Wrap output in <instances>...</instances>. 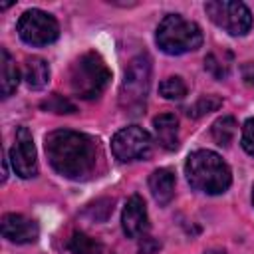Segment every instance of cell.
<instances>
[{"label": "cell", "instance_id": "20", "mask_svg": "<svg viewBox=\"0 0 254 254\" xmlns=\"http://www.w3.org/2000/svg\"><path fill=\"white\" fill-rule=\"evenodd\" d=\"M220 105H222V99L220 97H216V95H202L192 107H189L187 113L190 117H202V115H206L210 111H216Z\"/></svg>", "mask_w": 254, "mask_h": 254}, {"label": "cell", "instance_id": "2", "mask_svg": "<svg viewBox=\"0 0 254 254\" xmlns=\"http://www.w3.org/2000/svg\"><path fill=\"white\" fill-rule=\"evenodd\" d=\"M185 175L192 189L204 194H222L232 183V173L220 155L208 149H198L187 157Z\"/></svg>", "mask_w": 254, "mask_h": 254}, {"label": "cell", "instance_id": "10", "mask_svg": "<svg viewBox=\"0 0 254 254\" xmlns=\"http://www.w3.org/2000/svg\"><path fill=\"white\" fill-rule=\"evenodd\" d=\"M121 226L127 238H143V234L149 228V216L145 200L139 194H133L121 212Z\"/></svg>", "mask_w": 254, "mask_h": 254}, {"label": "cell", "instance_id": "22", "mask_svg": "<svg viewBox=\"0 0 254 254\" xmlns=\"http://www.w3.org/2000/svg\"><path fill=\"white\" fill-rule=\"evenodd\" d=\"M242 147L246 153L254 155V117H250L242 127Z\"/></svg>", "mask_w": 254, "mask_h": 254}, {"label": "cell", "instance_id": "16", "mask_svg": "<svg viewBox=\"0 0 254 254\" xmlns=\"http://www.w3.org/2000/svg\"><path fill=\"white\" fill-rule=\"evenodd\" d=\"M210 135L212 139L220 145V147H228L236 135V119L230 115H222L220 119H216L210 127Z\"/></svg>", "mask_w": 254, "mask_h": 254}, {"label": "cell", "instance_id": "1", "mask_svg": "<svg viewBox=\"0 0 254 254\" xmlns=\"http://www.w3.org/2000/svg\"><path fill=\"white\" fill-rule=\"evenodd\" d=\"M46 155L52 169L71 181H85L95 173L99 147L85 133L56 129L44 139Z\"/></svg>", "mask_w": 254, "mask_h": 254}, {"label": "cell", "instance_id": "19", "mask_svg": "<svg viewBox=\"0 0 254 254\" xmlns=\"http://www.w3.org/2000/svg\"><path fill=\"white\" fill-rule=\"evenodd\" d=\"M159 93H161L165 99H171V101L183 99V97L187 95V83L183 81V77L171 75V77H167V79H163V81L159 83Z\"/></svg>", "mask_w": 254, "mask_h": 254}, {"label": "cell", "instance_id": "25", "mask_svg": "<svg viewBox=\"0 0 254 254\" xmlns=\"http://www.w3.org/2000/svg\"><path fill=\"white\" fill-rule=\"evenodd\" d=\"M204 254H226V252H222V250H210V252H204Z\"/></svg>", "mask_w": 254, "mask_h": 254}, {"label": "cell", "instance_id": "12", "mask_svg": "<svg viewBox=\"0 0 254 254\" xmlns=\"http://www.w3.org/2000/svg\"><path fill=\"white\" fill-rule=\"evenodd\" d=\"M155 139L167 151H175L179 147V119L175 113H161L153 119Z\"/></svg>", "mask_w": 254, "mask_h": 254}, {"label": "cell", "instance_id": "18", "mask_svg": "<svg viewBox=\"0 0 254 254\" xmlns=\"http://www.w3.org/2000/svg\"><path fill=\"white\" fill-rule=\"evenodd\" d=\"M67 248L71 250V254H103L101 242H97L95 238H91L83 232H75L69 238Z\"/></svg>", "mask_w": 254, "mask_h": 254}, {"label": "cell", "instance_id": "21", "mask_svg": "<svg viewBox=\"0 0 254 254\" xmlns=\"http://www.w3.org/2000/svg\"><path fill=\"white\" fill-rule=\"evenodd\" d=\"M42 109L52 111V113H73L75 105L71 101H67L65 97H62L60 93H52L48 99L42 101Z\"/></svg>", "mask_w": 254, "mask_h": 254}, {"label": "cell", "instance_id": "23", "mask_svg": "<svg viewBox=\"0 0 254 254\" xmlns=\"http://www.w3.org/2000/svg\"><path fill=\"white\" fill-rule=\"evenodd\" d=\"M240 75H242V79H244L246 85L254 87V62H246V64H242V67H240Z\"/></svg>", "mask_w": 254, "mask_h": 254}, {"label": "cell", "instance_id": "13", "mask_svg": "<svg viewBox=\"0 0 254 254\" xmlns=\"http://www.w3.org/2000/svg\"><path fill=\"white\" fill-rule=\"evenodd\" d=\"M149 190L153 194V198L165 206L171 202L173 194H175V175L169 169H157L151 173L149 177Z\"/></svg>", "mask_w": 254, "mask_h": 254}, {"label": "cell", "instance_id": "17", "mask_svg": "<svg viewBox=\"0 0 254 254\" xmlns=\"http://www.w3.org/2000/svg\"><path fill=\"white\" fill-rule=\"evenodd\" d=\"M230 64H232V56L228 52H212L204 58V69L216 77V79H224L230 73Z\"/></svg>", "mask_w": 254, "mask_h": 254}, {"label": "cell", "instance_id": "3", "mask_svg": "<svg viewBox=\"0 0 254 254\" xmlns=\"http://www.w3.org/2000/svg\"><path fill=\"white\" fill-rule=\"evenodd\" d=\"M111 79V71L103 58L95 52L79 56L69 69V87L81 99L99 97Z\"/></svg>", "mask_w": 254, "mask_h": 254}, {"label": "cell", "instance_id": "5", "mask_svg": "<svg viewBox=\"0 0 254 254\" xmlns=\"http://www.w3.org/2000/svg\"><path fill=\"white\" fill-rule=\"evenodd\" d=\"M149 85H151V58L147 54H139L127 64L119 91L121 107L133 115L141 113L145 109Z\"/></svg>", "mask_w": 254, "mask_h": 254}, {"label": "cell", "instance_id": "7", "mask_svg": "<svg viewBox=\"0 0 254 254\" xmlns=\"http://www.w3.org/2000/svg\"><path fill=\"white\" fill-rule=\"evenodd\" d=\"M18 34L30 46H48L58 40L60 26L58 20L38 8L26 10L18 20Z\"/></svg>", "mask_w": 254, "mask_h": 254}, {"label": "cell", "instance_id": "6", "mask_svg": "<svg viewBox=\"0 0 254 254\" xmlns=\"http://www.w3.org/2000/svg\"><path fill=\"white\" fill-rule=\"evenodd\" d=\"M208 18L230 36H244L252 28V14L246 4L234 0H210L204 4Z\"/></svg>", "mask_w": 254, "mask_h": 254}, {"label": "cell", "instance_id": "4", "mask_svg": "<svg viewBox=\"0 0 254 254\" xmlns=\"http://www.w3.org/2000/svg\"><path fill=\"white\" fill-rule=\"evenodd\" d=\"M155 40H157V46L165 54L181 56V54L194 52L200 48L202 32L194 22L183 18L181 14H169L161 20Z\"/></svg>", "mask_w": 254, "mask_h": 254}, {"label": "cell", "instance_id": "8", "mask_svg": "<svg viewBox=\"0 0 254 254\" xmlns=\"http://www.w3.org/2000/svg\"><path fill=\"white\" fill-rule=\"evenodd\" d=\"M151 147H153L151 135L139 125L123 127L111 139V151H113L115 159H119L123 163H131V161L149 157Z\"/></svg>", "mask_w": 254, "mask_h": 254}, {"label": "cell", "instance_id": "24", "mask_svg": "<svg viewBox=\"0 0 254 254\" xmlns=\"http://www.w3.org/2000/svg\"><path fill=\"white\" fill-rule=\"evenodd\" d=\"M159 250V244L151 238H143L141 242V248H139V254H155Z\"/></svg>", "mask_w": 254, "mask_h": 254}, {"label": "cell", "instance_id": "11", "mask_svg": "<svg viewBox=\"0 0 254 254\" xmlns=\"http://www.w3.org/2000/svg\"><path fill=\"white\" fill-rule=\"evenodd\" d=\"M38 234H40V228L36 220L16 212H8L2 216V236L6 240L16 244H30L38 240Z\"/></svg>", "mask_w": 254, "mask_h": 254}, {"label": "cell", "instance_id": "15", "mask_svg": "<svg viewBox=\"0 0 254 254\" xmlns=\"http://www.w3.org/2000/svg\"><path fill=\"white\" fill-rule=\"evenodd\" d=\"M24 79H26L28 87H32V89L46 87L48 81H50V65L42 58H30V60H26Z\"/></svg>", "mask_w": 254, "mask_h": 254}, {"label": "cell", "instance_id": "14", "mask_svg": "<svg viewBox=\"0 0 254 254\" xmlns=\"http://www.w3.org/2000/svg\"><path fill=\"white\" fill-rule=\"evenodd\" d=\"M20 83V71L6 48L0 50V89L2 97H10Z\"/></svg>", "mask_w": 254, "mask_h": 254}, {"label": "cell", "instance_id": "9", "mask_svg": "<svg viewBox=\"0 0 254 254\" xmlns=\"http://www.w3.org/2000/svg\"><path fill=\"white\" fill-rule=\"evenodd\" d=\"M10 163L16 171L18 177L30 179L38 175V157H36V147L32 133L26 127H20L16 131V143L10 151Z\"/></svg>", "mask_w": 254, "mask_h": 254}, {"label": "cell", "instance_id": "26", "mask_svg": "<svg viewBox=\"0 0 254 254\" xmlns=\"http://www.w3.org/2000/svg\"><path fill=\"white\" fill-rule=\"evenodd\" d=\"M252 202H254V187H252Z\"/></svg>", "mask_w": 254, "mask_h": 254}]
</instances>
